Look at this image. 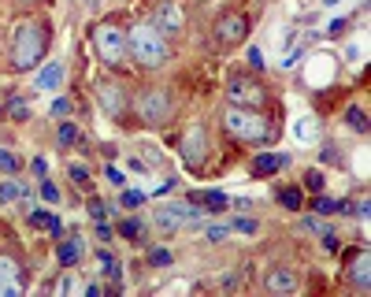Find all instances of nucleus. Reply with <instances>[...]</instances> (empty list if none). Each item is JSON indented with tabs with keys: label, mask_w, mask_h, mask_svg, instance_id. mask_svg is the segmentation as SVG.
<instances>
[{
	"label": "nucleus",
	"mask_w": 371,
	"mask_h": 297,
	"mask_svg": "<svg viewBox=\"0 0 371 297\" xmlns=\"http://www.w3.org/2000/svg\"><path fill=\"white\" fill-rule=\"evenodd\" d=\"M323 182H327V178H323V171H316V167L305 175V186H308L312 193H323Z\"/></svg>",
	"instance_id": "nucleus-21"
},
{
	"label": "nucleus",
	"mask_w": 371,
	"mask_h": 297,
	"mask_svg": "<svg viewBox=\"0 0 371 297\" xmlns=\"http://www.w3.org/2000/svg\"><path fill=\"white\" fill-rule=\"evenodd\" d=\"M245 34H249L245 15H223V19L216 23V41H219V45H238Z\"/></svg>",
	"instance_id": "nucleus-10"
},
{
	"label": "nucleus",
	"mask_w": 371,
	"mask_h": 297,
	"mask_svg": "<svg viewBox=\"0 0 371 297\" xmlns=\"http://www.w3.org/2000/svg\"><path fill=\"white\" fill-rule=\"evenodd\" d=\"M349 123H353L356 131H368V119H364V112H360V108H353V112H349Z\"/></svg>",
	"instance_id": "nucleus-29"
},
{
	"label": "nucleus",
	"mask_w": 371,
	"mask_h": 297,
	"mask_svg": "<svg viewBox=\"0 0 371 297\" xmlns=\"http://www.w3.org/2000/svg\"><path fill=\"white\" fill-rule=\"evenodd\" d=\"M227 97L230 104H242V108H260L264 104V89H260V82H253V78H230L227 82Z\"/></svg>",
	"instance_id": "nucleus-5"
},
{
	"label": "nucleus",
	"mask_w": 371,
	"mask_h": 297,
	"mask_svg": "<svg viewBox=\"0 0 371 297\" xmlns=\"http://www.w3.org/2000/svg\"><path fill=\"white\" fill-rule=\"evenodd\" d=\"M23 294V279H19V264L12 256H0V297H19Z\"/></svg>",
	"instance_id": "nucleus-11"
},
{
	"label": "nucleus",
	"mask_w": 371,
	"mask_h": 297,
	"mask_svg": "<svg viewBox=\"0 0 371 297\" xmlns=\"http://www.w3.org/2000/svg\"><path fill=\"white\" fill-rule=\"evenodd\" d=\"M59 86H64V64L48 59L41 71H37V89H59Z\"/></svg>",
	"instance_id": "nucleus-13"
},
{
	"label": "nucleus",
	"mask_w": 371,
	"mask_h": 297,
	"mask_svg": "<svg viewBox=\"0 0 371 297\" xmlns=\"http://www.w3.org/2000/svg\"><path fill=\"white\" fill-rule=\"evenodd\" d=\"M353 282H356V290H368V286H371V256L368 253H356V260H353Z\"/></svg>",
	"instance_id": "nucleus-16"
},
{
	"label": "nucleus",
	"mask_w": 371,
	"mask_h": 297,
	"mask_svg": "<svg viewBox=\"0 0 371 297\" xmlns=\"http://www.w3.org/2000/svg\"><path fill=\"white\" fill-rule=\"evenodd\" d=\"M12 59L19 71H30L45 59V26L26 19V23L15 26V37H12Z\"/></svg>",
	"instance_id": "nucleus-2"
},
{
	"label": "nucleus",
	"mask_w": 371,
	"mask_h": 297,
	"mask_svg": "<svg viewBox=\"0 0 371 297\" xmlns=\"http://www.w3.org/2000/svg\"><path fill=\"white\" fill-rule=\"evenodd\" d=\"M82 253H86L82 238H67V242H59V249H56V256H59V264H64V267H75L78 260H82Z\"/></svg>",
	"instance_id": "nucleus-14"
},
{
	"label": "nucleus",
	"mask_w": 371,
	"mask_h": 297,
	"mask_svg": "<svg viewBox=\"0 0 371 297\" xmlns=\"http://www.w3.org/2000/svg\"><path fill=\"white\" fill-rule=\"evenodd\" d=\"M230 231H245V234H253V231H256V223H253V220H234V223H230Z\"/></svg>",
	"instance_id": "nucleus-34"
},
{
	"label": "nucleus",
	"mask_w": 371,
	"mask_h": 297,
	"mask_svg": "<svg viewBox=\"0 0 371 297\" xmlns=\"http://www.w3.org/2000/svg\"><path fill=\"white\" fill-rule=\"evenodd\" d=\"M8 112H12L15 119H26V115H30V108H26L23 101H12V108H8Z\"/></svg>",
	"instance_id": "nucleus-37"
},
{
	"label": "nucleus",
	"mask_w": 371,
	"mask_h": 297,
	"mask_svg": "<svg viewBox=\"0 0 371 297\" xmlns=\"http://www.w3.org/2000/svg\"><path fill=\"white\" fill-rule=\"evenodd\" d=\"M323 4H327V8H330V4H338V0H323Z\"/></svg>",
	"instance_id": "nucleus-42"
},
{
	"label": "nucleus",
	"mask_w": 371,
	"mask_h": 297,
	"mask_svg": "<svg viewBox=\"0 0 371 297\" xmlns=\"http://www.w3.org/2000/svg\"><path fill=\"white\" fill-rule=\"evenodd\" d=\"M41 197H45L48 204H56V201H59V190H56L53 182H41Z\"/></svg>",
	"instance_id": "nucleus-28"
},
{
	"label": "nucleus",
	"mask_w": 371,
	"mask_h": 297,
	"mask_svg": "<svg viewBox=\"0 0 371 297\" xmlns=\"http://www.w3.org/2000/svg\"><path fill=\"white\" fill-rule=\"evenodd\" d=\"M97 238L100 242H112V227H104V220H100V227H97Z\"/></svg>",
	"instance_id": "nucleus-40"
},
{
	"label": "nucleus",
	"mask_w": 371,
	"mask_h": 297,
	"mask_svg": "<svg viewBox=\"0 0 371 297\" xmlns=\"http://www.w3.org/2000/svg\"><path fill=\"white\" fill-rule=\"evenodd\" d=\"M182 23H186V15H182V8L175 4V0H164V4L156 8V15H153V26L160 30V34H178L182 30Z\"/></svg>",
	"instance_id": "nucleus-8"
},
{
	"label": "nucleus",
	"mask_w": 371,
	"mask_h": 297,
	"mask_svg": "<svg viewBox=\"0 0 371 297\" xmlns=\"http://www.w3.org/2000/svg\"><path fill=\"white\" fill-rule=\"evenodd\" d=\"M75 142H78V131L71 123H64V126H59V145H75Z\"/></svg>",
	"instance_id": "nucleus-24"
},
{
	"label": "nucleus",
	"mask_w": 371,
	"mask_h": 297,
	"mask_svg": "<svg viewBox=\"0 0 371 297\" xmlns=\"http://www.w3.org/2000/svg\"><path fill=\"white\" fill-rule=\"evenodd\" d=\"M71 178H75V186H89V171H86V167H71Z\"/></svg>",
	"instance_id": "nucleus-30"
},
{
	"label": "nucleus",
	"mask_w": 371,
	"mask_h": 297,
	"mask_svg": "<svg viewBox=\"0 0 371 297\" xmlns=\"http://www.w3.org/2000/svg\"><path fill=\"white\" fill-rule=\"evenodd\" d=\"M249 64H253L256 67V71H264V52H260V48L253 45V48H249Z\"/></svg>",
	"instance_id": "nucleus-32"
},
{
	"label": "nucleus",
	"mask_w": 371,
	"mask_h": 297,
	"mask_svg": "<svg viewBox=\"0 0 371 297\" xmlns=\"http://www.w3.org/2000/svg\"><path fill=\"white\" fill-rule=\"evenodd\" d=\"M89 215H93V220H104V215H108V204L93 197V201H89Z\"/></svg>",
	"instance_id": "nucleus-27"
},
{
	"label": "nucleus",
	"mask_w": 371,
	"mask_h": 297,
	"mask_svg": "<svg viewBox=\"0 0 371 297\" xmlns=\"http://www.w3.org/2000/svg\"><path fill=\"white\" fill-rule=\"evenodd\" d=\"M142 201H145V193H137V190H126V193H123V204H130V208L142 204Z\"/></svg>",
	"instance_id": "nucleus-36"
},
{
	"label": "nucleus",
	"mask_w": 371,
	"mask_h": 297,
	"mask_svg": "<svg viewBox=\"0 0 371 297\" xmlns=\"http://www.w3.org/2000/svg\"><path fill=\"white\" fill-rule=\"evenodd\" d=\"M119 234H123V238H137V234H142V223H137V220H126L123 227H119Z\"/></svg>",
	"instance_id": "nucleus-26"
},
{
	"label": "nucleus",
	"mask_w": 371,
	"mask_h": 297,
	"mask_svg": "<svg viewBox=\"0 0 371 297\" xmlns=\"http://www.w3.org/2000/svg\"><path fill=\"white\" fill-rule=\"evenodd\" d=\"M334 201H327V197H316V212H334Z\"/></svg>",
	"instance_id": "nucleus-38"
},
{
	"label": "nucleus",
	"mask_w": 371,
	"mask_h": 297,
	"mask_svg": "<svg viewBox=\"0 0 371 297\" xmlns=\"http://www.w3.org/2000/svg\"><path fill=\"white\" fill-rule=\"evenodd\" d=\"M204 153H208V134H204V126H189L186 137H182V160L189 167H197L200 160H204Z\"/></svg>",
	"instance_id": "nucleus-9"
},
{
	"label": "nucleus",
	"mask_w": 371,
	"mask_h": 297,
	"mask_svg": "<svg viewBox=\"0 0 371 297\" xmlns=\"http://www.w3.org/2000/svg\"><path fill=\"white\" fill-rule=\"evenodd\" d=\"M104 178H108V182H112V186H123V182H126V178H123V171H119V167H112V164H108Z\"/></svg>",
	"instance_id": "nucleus-31"
},
{
	"label": "nucleus",
	"mask_w": 371,
	"mask_h": 297,
	"mask_svg": "<svg viewBox=\"0 0 371 297\" xmlns=\"http://www.w3.org/2000/svg\"><path fill=\"white\" fill-rule=\"evenodd\" d=\"M142 119L145 123H164V119H171V93H164V89H149L142 97Z\"/></svg>",
	"instance_id": "nucleus-7"
},
{
	"label": "nucleus",
	"mask_w": 371,
	"mask_h": 297,
	"mask_svg": "<svg viewBox=\"0 0 371 297\" xmlns=\"http://www.w3.org/2000/svg\"><path fill=\"white\" fill-rule=\"evenodd\" d=\"M15 197H19V186L15 182H4V186H0V201H4V204H12Z\"/></svg>",
	"instance_id": "nucleus-25"
},
{
	"label": "nucleus",
	"mask_w": 371,
	"mask_h": 297,
	"mask_svg": "<svg viewBox=\"0 0 371 297\" xmlns=\"http://www.w3.org/2000/svg\"><path fill=\"white\" fill-rule=\"evenodd\" d=\"M153 264H160V267L171 264V253H167V249H156V253H153Z\"/></svg>",
	"instance_id": "nucleus-39"
},
{
	"label": "nucleus",
	"mask_w": 371,
	"mask_h": 297,
	"mask_svg": "<svg viewBox=\"0 0 371 297\" xmlns=\"http://www.w3.org/2000/svg\"><path fill=\"white\" fill-rule=\"evenodd\" d=\"M278 201H283L286 208H301V190H297V186H289V190L278 193Z\"/></svg>",
	"instance_id": "nucleus-22"
},
{
	"label": "nucleus",
	"mask_w": 371,
	"mask_h": 297,
	"mask_svg": "<svg viewBox=\"0 0 371 297\" xmlns=\"http://www.w3.org/2000/svg\"><path fill=\"white\" fill-rule=\"evenodd\" d=\"M294 137H297V142H316V137H319V119L301 115L294 123Z\"/></svg>",
	"instance_id": "nucleus-17"
},
{
	"label": "nucleus",
	"mask_w": 371,
	"mask_h": 297,
	"mask_svg": "<svg viewBox=\"0 0 371 297\" xmlns=\"http://www.w3.org/2000/svg\"><path fill=\"white\" fill-rule=\"evenodd\" d=\"M15 167H19V160L8 153V148H0V171H4V175H15Z\"/></svg>",
	"instance_id": "nucleus-23"
},
{
	"label": "nucleus",
	"mask_w": 371,
	"mask_h": 297,
	"mask_svg": "<svg viewBox=\"0 0 371 297\" xmlns=\"http://www.w3.org/2000/svg\"><path fill=\"white\" fill-rule=\"evenodd\" d=\"M223 126L234 137H242V142H267L272 137V126H267V119L256 112V108H242V104H230L227 115H223Z\"/></svg>",
	"instance_id": "nucleus-3"
},
{
	"label": "nucleus",
	"mask_w": 371,
	"mask_h": 297,
	"mask_svg": "<svg viewBox=\"0 0 371 297\" xmlns=\"http://www.w3.org/2000/svg\"><path fill=\"white\" fill-rule=\"evenodd\" d=\"M97 97H100V104H104V112H112V115H123V86H115V82H104L97 89Z\"/></svg>",
	"instance_id": "nucleus-12"
},
{
	"label": "nucleus",
	"mask_w": 371,
	"mask_h": 297,
	"mask_svg": "<svg viewBox=\"0 0 371 297\" xmlns=\"http://www.w3.org/2000/svg\"><path fill=\"white\" fill-rule=\"evenodd\" d=\"M93 48H97V56L104 59L108 67H115V64L126 59V34L115 23H100L93 30Z\"/></svg>",
	"instance_id": "nucleus-4"
},
{
	"label": "nucleus",
	"mask_w": 371,
	"mask_h": 297,
	"mask_svg": "<svg viewBox=\"0 0 371 297\" xmlns=\"http://www.w3.org/2000/svg\"><path fill=\"white\" fill-rule=\"evenodd\" d=\"M71 112V101H64V97H56L53 101V115H67Z\"/></svg>",
	"instance_id": "nucleus-35"
},
{
	"label": "nucleus",
	"mask_w": 371,
	"mask_h": 297,
	"mask_svg": "<svg viewBox=\"0 0 371 297\" xmlns=\"http://www.w3.org/2000/svg\"><path fill=\"white\" fill-rule=\"evenodd\" d=\"M230 234V227H208V242H223Z\"/></svg>",
	"instance_id": "nucleus-33"
},
{
	"label": "nucleus",
	"mask_w": 371,
	"mask_h": 297,
	"mask_svg": "<svg viewBox=\"0 0 371 297\" xmlns=\"http://www.w3.org/2000/svg\"><path fill=\"white\" fill-rule=\"evenodd\" d=\"M267 290H272V294H289V290H297V275L289 271V267H275V271L267 275Z\"/></svg>",
	"instance_id": "nucleus-15"
},
{
	"label": "nucleus",
	"mask_w": 371,
	"mask_h": 297,
	"mask_svg": "<svg viewBox=\"0 0 371 297\" xmlns=\"http://www.w3.org/2000/svg\"><path fill=\"white\" fill-rule=\"evenodd\" d=\"M30 223H34V227H48L53 234L64 231V227H59V220H56V215H48V212H30Z\"/></svg>",
	"instance_id": "nucleus-19"
},
{
	"label": "nucleus",
	"mask_w": 371,
	"mask_h": 297,
	"mask_svg": "<svg viewBox=\"0 0 371 297\" xmlns=\"http://www.w3.org/2000/svg\"><path fill=\"white\" fill-rule=\"evenodd\" d=\"M56 290H59V294H71V290H78V282H75V279H64V282L56 286Z\"/></svg>",
	"instance_id": "nucleus-41"
},
{
	"label": "nucleus",
	"mask_w": 371,
	"mask_h": 297,
	"mask_svg": "<svg viewBox=\"0 0 371 297\" xmlns=\"http://www.w3.org/2000/svg\"><path fill=\"white\" fill-rule=\"evenodd\" d=\"M200 204H208V212H219V208H227V197L208 190V193H200Z\"/></svg>",
	"instance_id": "nucleus-20"
},
{
	"label": "nucleus",
	"mask_w": 371,
	"mask_h": 297,
	"mask_svg": "<svg viewBox=\"0 0 371 297\" xmlns=\"http://www.w3.org/2000/svg\"><path fill=\"white\" fill-rule=\"evenodd\" d=\"M286 164H289V156H272V153H264V156H256L253 171H256V175H275V171H283Z\"/></svg>",
	"instance_id": "nucleus-18"
},
{
	"label": "nucleus",
	"mask_w": 371,
	"mask_h": 297,
	"mask_svg": "<svg viewBox=\"0 0 371 297\" xmlns=\"http://www.w3.org/2000/svg\"><path fill=\"white\" fill-rule=\"evenodd\" d=\"M197 220H200V208H193V204H160L156 208V223L164 231H175V227H186Z\"/></svg>",
	"instance_id": "nucleus-6"
},
{
	"label": "nucleus",
	"mask_w": 371,
	"mask_h": 297,
	"mask_svg": "<svg viewBox=\"0 0 371 297\" xmlns=\"http://www.w3.org/2000/svg\"><path fill=\"white\" fill-rule=\"evenodd\" d=\"M126 52L137 59V67H164L171 48H167V37L153 23H137L126 34Z\"/></svg>",
	"instance_id": "nucleus-1"
}]
</instances>
